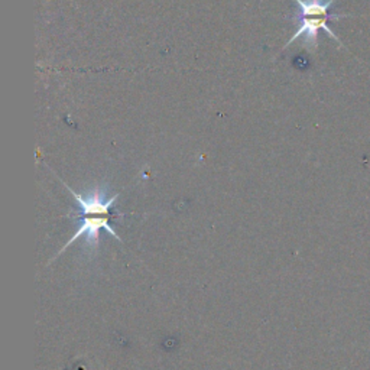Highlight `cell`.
Returning <instances> with one entry per match:
<instances>
[{
  "label": "cell",
  "mask_w": 370,
  "mask_h": 370,
  "mask_svg": "<svg viewBox=\"0 0 370 370\" xmlns=\"http://www.w3.org/2000/svg\"><path fill=\"white\" fill-rule=\"evenodd\" d=\"M340 18H346V15H337V16H333V18H298V16H294L292 21L297 24V30L294 35L291 37V39L285 44L283 48L290 46L291 44H294L298 38H304V46L308 48L310 51H315L317 46H318V33L319 30H324L327 35H330L335 42L339 45L343 46L342 41L339 39V37L335 35L333 32V29L328 26V21H337Z\"/></svg>",
  "instance_id": "cell-2"
},
{
  "label": "cell",
  "mask_w": 370,
  "mask_h": 370,
  "mask_svg": "<svg viewBox=\"0 0 370 370\" xmlns=\"http://www.w3.org/2000/svg\"><path fill=\"white\" fill-rule=\"evenodd\" d=\"M67 217H71L74 220L78 222V227L77 231L74 233V236L64 245V247L58 252V254L51 259L55 261L65 249H69L77 239L82 238L86 239V247L90 250V254H96L97 249H98V243H100V230H106L109 234L114 239H117L121 242L119 234H117L113 227L110 226V217L112 215H100V214H81V213H73L69 214Z\"/></svg>",
  "instance_id": "cell-1"
},
{
  "label": "cell",
  "mask_w": 370,
  "mask_h": 370,
  "mask_svg": "<svg viewBox=\"0 0 370 370\" xmlns=\"http://www.w3.org/2000/svg\"><path fill=\"white\" fill-rule=\"evenodd\" d=\"M298 10L294 16L298 18H333L337 16L330 13L335 0H295Z\"/></svg>",
  "instance_id": "cell-3"
}]
</instances>
